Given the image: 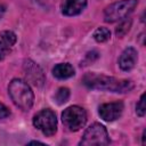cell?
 Here are the masks:
<instances>
[{
    "label": "cell",
    "instance_id": "6da1fadb",
    "mask_svg": "<svg viewBox=\"0 0 146 146\" xmlns=\"http://www.w3.org/2000/svg\"><path fill=\"white\" fill-rule=\"evenodd\" d=\"M82 81L88 88L112 92H128L133 88V83L130 80L116 79L113 76H106L97 73L84 74Z\"/></svg>",
    "mask_w": 146,
    "mask_h": 146
},
{
    "label": "cell",
    "instance_id": "7a4b0ae2",
    "mask_svg": "<svg viewBox=\"0 0 146 146\" xmlns=\"http://www.w3.org/2000/svg\"><path fill=\"white\" fill-rule=\"evenodd\" d=\"M8 92L14 102V104L24 110L27 111L32 107L34 102V95L27 82H25L22 79H14L8 86Z\"/></svg>",
    "mask_w": 146,
    "mask_h": 146
},
{
    "label": "cell",
    "instance_id": "3957f363",
    "mask_svg": "<svg viewBox=\"0 0 146 146\" xmlns=\"http://www.w3.org/2000/svg\"><path fill=\"white\" fill-rule=\"evenodd\" d=\"M138 0H120L110 6L104 10V19L107 23H113L125 18L137 7Z\"/></svg>",
    "mask_w": 146,
    "mask_h": 146
},
{
    "label": "cell",
    "instance_id": "277c9868",
    "mask_svg": "<svg viewBox=\"0 0 146 146\" xmlns=\"http://www.w3.org/2000/svg\"><path fill=\"white\" fill-rule=\"evenodd\" d=\"M110 144V137L107 133L106 128L100 123H92L84 131L82 139L80 141V145L84 146H92V145H108Z\"/></svg>",
    "mask_w": 146,
    "mask_h": 146
},
{
    "label": "cell",
    "instance_id": "5b68a950",
    "mask_svg": "<svg viewBox=\"0 0 146 146\" xmlns=\"http://www.w3.org/2000/svg\"><path fill=\"white\" fill-rule=\"evenodd\" d=\"M62 121L68 130L78 131L84 127L87 122V113L82 107L73 105L64 110L62 113Z\"/></svg>",
    "mask_w": 146,
    "mask_h": 146
},
{
    "label": "cell",
    "instance_id": "8992f818",
    "mask_svg": "<svg viewBox=\"0 0 146 146\" xmlns=\"http://www.w3.org/2000/svg\"><path fill=\"white\" fill-rule=\"evenodd\" d=\"M33 125L47 137L55 135L57 130V119L55 113L48 108L38 112L33 117Z\"/></svg>",
    "mask_w": 146,
    "mask_h": 146
},
{
    "label": "cell",
    "instance_id": "52a82bcc",
    "mask_svg": "<svg viewBox=\"0 0 146 146\" xmlns=\"http://www.w3.org/2000/svg\"><path fill=\"white\" fill-rule=\"evenodd\" d=\"M123 112V103L122 102H113V103H106L99 106L98 113L99 116L107 122L115 121L121 116Z\"/></svg>",
    "mask_w": 146,
    "mask_h": 146
},
{
    "label": "cell",
    "instance_id": "ba28073f",
    "mask_svg": "<svg viewBox=\"0 0 146 146\" xmlns=\"http://www.w3.org/2000/svg\"><path fill=\"white\" fill-rule=\"evenodd\" d=\"M137 58H138L137 50L132 47H128L122 51L119 58V66L121 67L122 71H130L131 68L135 67L137 63Z\"/></svg>",
    "mask_w": 146,
    "mask_h": 146
},
{
    "label": "cell",
    "instance_id": "9c48e42d",
    "mask_svg": "<svg viewBox=\"0 0 146 146\" xmlns=\"http://www.w3.org/2000/svg\"><path fill=\"white\" fill-rule=\"evenodd\" d=\"M17 36L13 31H3L0 33V60H2L13 49Z\"/></svg>",
    "mask_w": 146,
    "mask_h": 146
},
{
    "label": "cell",
    "instance_id": "30bf717a",
    "mask_svg": "<svg viewBox=\"0 0 146 146\" xmlns=\"http://www.w3.org/2000/svg\"><path fill=\"white\" fill-rule=\"evenodd\" d=\"M24 71L25 74L27 76V79L31 80V82L35 86H41L44 81L43 78V72L40 68L39 65H36L35 63H33L32 60H27L24 64Z\"/></svg>",
    "mask_w": 146,
    "mask_h": 146
},
{
    "label": "cell",
    "instance_id": "8fae6325",
    "mask_svg": "<svg viewBox=\"0 0 146 146\" xmlns=\"http://www.w3.org/2000/svg\"><path fill=\"white\" fill-rule=\"evenodd\" d=\"M86 6L87 0H63L60 3V9L66 16H75L82 13Z\"/></svg>",
    "mask_w": 146,
    "mask_h": 146
},
{
    "label": "cell",
    "instance_id": "7c38bea8",
    "mask_svg": "<svg viewBox=\"0 0 146 146\" xmlns=\"http://www.w3.org/2000/svg\"><path fill=\"white\" fill-rule=\"evenodd\" d=\"M52 74L55 78L59 79V80H64V79H68L71 76L74 75V68L71 64L68 63H62V64H57L54 68H52Z\"/></svg>",
    "mask_w": 146,
    "mask_h": 146
},
{
    "label": "cell",
    "instance_id": "4fadbf2b",
    "mask_svg": "<svg viewBox=\"0 0 146 146\" xmlns=\"http://www.w3.org/2000/svg\"><path fill=\"white\" fill-rule=\"evenodd\" d=\"M94 39L97 41V42H105L110 39L111 36V32L107 27H104V26H100L98 29H96V31L94 32L92 34Z\"/></svg>",
    "mask_w": 146,
    "mask_h": 146
},
{
    "label": "cell",
    "instance_id": "5bb4252c",
    "mask_svg": "<svg viewBox=\"0 0 146 146\" xmlns=\"http://www.w3.org/2000/svg\"><path fill=\"white\" fill-rule=\"evenodd\" d=\"M68 97H70V90L67 88H59L57 90L56 95H55V99H56V102L59 105L66 103L67 99H68Z\"/></svg>",
    "mask_w": 146,
    "mask_h": 146
},
{
    "label": "cell",
    "instance_id": "9a60e30c",
    "mask_svg": "<svg viewBox=\"0 0 146 146\" xmlns=\"http://www.w3.org/2000/svg\"><path fill=\"white\" fill-rule=\"evenodd\" d=\"M145 94L141 95L139 102L137 103V106H136V112L139 116H144L145 113H146V105H145Z\"/></svg>",
    "mask_w": 146,
    "mask_h": 146
},
{
    "label": "cell",
    "instance_id": "2e32d148",
    "mask_svg": "<svg viewBox=\"0 0 146 146\" xmlns=\"http://www.w3.org/2000/svg\"><path fill=\"white\" fill-rule=\"evenodd\" d=\"M129 27H130V21H129V22H127V21L123 22V23L120 25V27L117 26V29H116V35L119 36L122 30H124V33H127V32L129 31Z\"/></svg>",
    "mask_w": 146,
    "mask_h": 146
},
{
    "label": "cell",
    "instance_id": "e0dca14e",
    "mask_svg": "<svg viewBox=\"0 0 146 146\" xmlns=\"http://www.w3.org/2000/svg\"><path fill=\"white\" fill-rule=\"evenodd\" d=\"M9 114H10L9 110L0 102V120H2V119H5V117L9 116Z\"/></svg>",
    "mask_w": 146,
    "mask_h": 146
},
{
    "label": "cell",
    "instance_id": "ac0fdd59",
    "mask_svg": "<svg viewBox=\"0 0 146 146\" xmlns=\"http://www.w3.org/2000/svg\"><path fill=\"white\" fill-rule=\"evenodd\" d=\"M3 11H5V9H3V7L0 5V17L2 16V14H3Z\"/></svg>",
    "mask_w": 146,
    "mask_h": 146
},
{
    "label": "cell",
    "instance_id": "d6986e66",
    "mask_svg": "<svg viewBox=\"0 0 146 146\" xmlns=\"http://www.w3.org/2000/svg\"><path fill=\"white\" fill-rule=\"evenodd\" d=\"M30 144H42V143H40V141H31Z\"/></svg>",
    "mask_w": 146,
    "mask_h": 146
}]
</instances>
